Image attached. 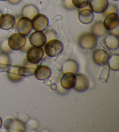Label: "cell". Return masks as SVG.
<instances>
[{"label":"cell","mask_w":119,"mask_h":132,"mask_svg":"<svg viewBox=\"0 0 119 132\" xmlns=\"http://www.w3.org/2000/svg\"><path fill=\"white\" fill-rule=\"evenodd\" d=\"M0 1H8V0H0Z\"/></svg>","instance_id":"cell-35"},{"label":"cell","mask_w":119,"mask_h":132,"mask_svg":"<svg viewBox=\"0 0 119 132\" xmlns=\"http://www.w3.org/2000/svg\"><path fill=\"white\" fill-rule=\"evenodd\" d=\"M63 4L64 7L69 10H72L75 8L74 6L72 4V0H63Z\"/></svg>","instance_id":"cell-29"},{"label":"cell","mask_w":119,"mask_h":132,"mask_svg":"<svg viewBox=\"0 0 119 132\" xmlns=\"http://www.w3.org/2000/svg\"><path fill=\"white\" fill-rule=\"evenodd\" d=\"M110 13H118V8H117V6L116 5H113V4H110V5L109 4V5L107 6L106 11L104 12V15L105 16L106 15Z\"/></svg>","instance_id":"cell-26"},{"label":"cell","mask_w":119,"mask_h":132,"mask_svg":"<svg viewBox=\"0 0 119 132\" xmlns=\"http://www.w3.org/2000/svg\"><path fill=\"white\" fill-rule=\"evenodd\" d=\"M113 1H118V0H113Z\"/></svg>","instance_id":"cell-36"},{"label":"cell","mask_w":119,"mask_h":132,"mask_svg":"<svg viewBox=\"0 0 119 132\" xmlns=\"http://www.w3.org/2000/svg\"><path fill=\"white\" fill-rule=\"evenodd\" d=\"M1 48L2 51L4 52V53H5V52H8V51H10V48L9 47L8 44V42L6 41H5L1 45Z\"/></svg>","instance_id":"cell-30"},{"label":"cell","mask_w":119,"mask_h":132,"mask_svg":"<svg viewBox=\"0 0 119 132\" xmlns=\"http://www.w3.org/2000/svg\"><path fill=\"white\" fill-rule=\"evenodd\" d=\"M108 67L110 69L117 71L119 70V56L118 54H113L109 57Z\"/></svg>","instance_id":"cell-23"},{"label":"cell","mask_w":119,"mask_h":132,"mask_svg":"<svg viewBox=\"0 0 119 132\" xmlns=\"http://www.w3.org/2000/svg\"><path fill=\"white\" fill-rule=\"evenodd\" d=\"M2 125H3V120H2V119L0 118V128H1L2 126Z\"/></svg>","instance_id":"cell-33"},{"label":"cell","mask_w":119,"mask_h":132,"mask_svg":"<svg viewBox=\"0 0 119 132\" xmlns=\"http://www.w3.org/2000/svg\"><path fill=\"white\" fill-rule=\"evenodd\" d=\"M91 33L97 37L104 36L107 33V30L104 26L103 22L98 21L95 22L91 27Z\"/></svg>","instance_id":"cell-18"},{"label":"cell","mask_w":119,"mask_h":132,"mask_svg":"<svg viewBox=\"0 0 119 132\" xmlns=\"http://www.w3.org/2000/svg\"><path fill=\"white\" fill-rule=\"evenodd\" d=\"M18 33L22 36H28L32 30L31 20L26 17L20 18L16 23Z\"/></svg>","instance_id":"cell-7"},{"label":"cell","mask_w":119,"mask_h":132,"mask_svg":"<svg viewBox=\"0 0 119 132\" xmlns=\"http://www.w3.org/2000/svg\"><path fill=\"white\" fill-rule=\"evenodd\" d=\"M45 45V54L50 57H54L59 55L63 50V43L57 39L49 40Z\"/></svg>","instance_id":"cell-2"},{"label":"cell","mask_w":119,"mask_h":132,"mask_svg":"<svg viewBox=\"0 0 119 132\" xmlns=\"http://www.w3.org/2000/svg\"><path fill=\"white\" fill-rule=\"evenodd\" d=\"M0 63L5 65H10L11 60L7 54L5 53L0 54Z\"/></svg>","instance_id":"cell-27"},{"label":"cell","mask_w":119,"mask_h":132,"mask_svg":"<svg viewBox=\"0 0 119 132\" xmlns=\"http://www.w3.org/2000/svg\"><path fill=\"white\" fill-rule=\"evenodd\" d=\"M105 46L110 50H116L119 47V40L118 36L109 33L105 36L104 39Z\"/></svg>","instance_id":"cell-16"},{"label":"cell","mask_w":119,"mask_h":132,"mask_svg":"<svg viewBox=\"0 0 119 132\" xmlns=\"http://www.w3.org/2000/svg\"><path fill=\"white\" fill-rule=\"evenodd\" d=\"M75 81V75L72 72H65L62 76L60 84L62 87L65 90L73 88Z\"/></svg>","instance_id":"cell-12"},{"label":"cell","mask_w":119,"mask_h":132,"mask_svg":"<svg viewBox=\"0 0 119 132\" xmlns=\"http://www.w3.org/2000/svg\"><path fill=\"white\" fill-rule=\"evenodd\" d=\"M10 65H5L0 63V72H6Z\"/></svg>","instance_id":"cell-31"},{"label":"cell","mask_w":119,"mask_h":132,"mask_svg":"<svg viewBox=\"0 0 119 132\" xmlns=\"http://www.w3.org/2000/svg\"><path fill=\"white\" fill-rule=\"evenodd\" d=\"M78 19L81 23L84 24H90L94 19L93 12L90 9H83L79 11Z\"/></svg>","instance_id":"cell-17"},{"label":"cell","mask_w":119,"mask_h":132,"mask_svg":"<svg viewBox=\"0 0 119 132\" xmlns=\"http://www.w3.org/2000/svg\"><path fill=\"white\" fill-rule=\"evenodd\" d=\"M29 42L30 44L34 47H41L46 44L47 39L44 33L36 31L30 36Z\"/></svg>","instance_id":"cell-11"},{"label":"cell","mask_w":119,"mask_h":132,"mask_svg":"<svg viewBox=\"0 0 119 132\" xmlns=\"http://www.w3.org/2000/svg\"><path fill=\"white\" fill-rule=\"evenodd\" d=\"M62 70L63 73L72 72L75 75L79 71V65L75 61L69 60L63 63Z\"/></svg>","instance_id":"cell-20"},{"label":"cell","mask_w":119,"mask_h":132,"mask_svg":"<svg viewBox=\"0 0 119 132\" xmlns=\"http://www.w3.org/2000/svg\"><path fill=\"white\" fill-rule=\"evenodd\" d=\"M4 126L6 130L11 132H24L26 130L24 123L19 119H6L4 123Z\"/></svg>","instance_id":"cell-5"},{"label":"cell","mask_w":119,"mask_h":132,"mask_svg":"<svg viewBox=\"0 0 119 132\" xmlns=\"http://www.w3.org/2000/svg\"><path fill=\"white\" fill-rule=\"evenodd\" d=\"M2 15V13H1V11H0V16H1Z\"/></svg>","instance_id":"cell-34"},{"label":"cell","mask_w":119,"mask_h":132,"mask_svg":"<svg viewBox=\"0 0 119 132\" xmlns=\"http://www.w3.org/2000/svg\"><path fill=\"white\" fill-rule=\"evenodd\" d=\"M98 39L91 32L84 33L79 38V44L81 48L87 50L94 49L97 47Z\"/></svg>","instance_id":"cell-1"},{"label":"cell","mask_w":119,"mask_h":132,"mask_svg":"<svg viewBox=\"0 0 119 132\" xmlns=\"http://www.w3.org/2000/svg\"><path fill=\"white\" fill-rule=\"evenodd\" d=\"M88 4L91 10L97 13H104L109 5L107 0H90Z\"/></svg>","instance_id":"cell-13"},{"label":"cell","mask_w":119,"mask_h":132,"mask_svg":"<svg viewBox=\"0 0 119 132\" xmlns=\"http://www.w3.org/2000/svg\"><path fill=\"white\" fill-rule=\"evenodd\" d=\"M15 23V18L9 13L2 14L0 16V29L3 30H10Z\"/></svg>","instance_id":"cell-14"},{"label":"cell","mask_w":119,"mask_h":132,"mask_svg":"<svg viewBox=\"0 0 119 132\" xmlns=\"http://www.w3.org/2000/svg\"><path fill=\"white\" fill-rule=\"evenodd\" d=\"M22 0H8V1L12 5H16L21 2Z\"/></svg>","instance_id":"cell-32"},{"label":"cell","mask_w":119,"mask_h":132,"mask_svg":"<svg viewBox=\"0 0 119 132\" xmlns=\"http://www.w3.org/2000/svg\"><path fill=\"white\" fill-rule=\"evenodd\" d=\"M39 13L38 8L34 5H27L23 8L22 15L23 17H26L32 20V19Z\"/></svg>","instance_id":"cell-19"},{"label":"cell","mask_w":119,"mask_h":132,"mask_svg":"<svg viewBox=\"0 0 119 132\" xmlns=\"http://www.w3.org/2000/svg\"><path fill=\"white\" fill-rule=\"evenodd\" d=\"M26 43V38L19 33H15L10 36L8 44L10 48L14 51H18L23 48Z\"/></svg>","instance_id":"cell-3"},{"label":"cell","mask_w":119,"mask_h":132,"mask_svg":"<svg viewBox=\"0 0 119 132\" xmlns=\"http://www.w3.org/2000/svg\"><path fill=\"white\" fill-rule=\"evenodd\" d=\"M90 87V81L85 75L79 73L75 75V81L73 88L78 92H84Z\"/></svg>","instance_id":"cell-8"},{"label":"cell","mask_w":119,"mask_h":132,"mask_svg":"<svg viewBox=\"0 0 119 132\" xmlns=\"http://www.w3.org/2000/svg\"><path fill=\"white\" fill-rule=\"evenodd\" d=\"M104 26L107 30L111 31L117 28L119 24L118 13H110L105 16L103 22Z\"/></svg>","instance_id":"cell-9"},{"label":"cell","mask_w":119,"mask_h":132,"mask_svg":"<svg viewBox=\"0 0 119 132\" xmlns=\"http://www.w3.org/2000/svg\"><path fill=\"white\" fill-rule=\"evenodd\" d=\"M32 29L35 31H43L48 25V19L45 15L38 13L31 20Z\"/></svg>","instance_id":"cell-6"},{"label":"cell","mask_w":119,"mask_h":132,"mask_svg":"<svg viewBox=\"0 0 119 132\" xmlns=\"http://www.w3.org/2000/svg\"><path fill=\"white\" fill-rule=\"evenodd\" d=\"M109 75V68L107 66H105V67L103 68L100 72L99 79L102 83H106L107 79H108Z\"/></svg>","instance_id":"cell-24"},{"label":"cell","mask_w":119,"mask_h":132,"mask_svg":"<svg viewBox=\"0 0 119 132\" xmlns=\"http://www.w3.org/2000/svg\"><path fill=\"white\" fill-rule=\"evenodd\" d=\"M34 75L38 80H44L51 76V70L47 66L38 65L34 70Z\"/></svg>","instance_id":"cell-15"},{"label":"cell","mask_w":119,"mask_h":132,"mask_svg":"<svg viewBox=\"0 0 119 132\" xmlns=\"http://www.w3.org/2000/svg\"><path fill=\"white\" fill-rule=\"evenodd\" d=\"M109 57L110 55L108 52L102 49L95 50L92 54L94 62L99 66L106 65L108 62Z\"/></svg>","instance_id":"cell-10"},{"label":"cell","mask_w":119,"mask_h":132,"mask_svg":"<svg viewBox=\"0 0 119 132\" xmlns=\"http://www.w3.org/2000/svg\"><path fill=\"white\" fill-rule=\"evenodd\" d=\"M18 68L19 67L10 65L6 71L9 79L12 82H18L23 79V77L20 76L18 73Z\"/></svg>","instance_id":"cell-21"},{"label":"cell","mask_w":119,"mask_h":132,"mask_svg":"<svg viewBox=\"0 0 119 132\" xmlns=\"http://www.w3.org/2000/svg\"><path fill=\"white\" fill-rule=\"evenodd\" d=\"M45 37H46L47 42H48V41L52 40V39H56V33L54 32V31L52 30H48L47 31L45 34Z\"/></svg>","instance_id":"cell-28"},{"label":"cell","mask_w":119,"mask_h":132,"mask_svg":"<svg viewBox=\"0 0 119 132\" xmlns=\"http://www.w3.org/2000/svg\"><path fill=\"white\" fill-rule=\"evenodd\" d=\"M72 2L75 8L81 9L88 5L89 0H72Z\"/></svg>","instance_id":"cell-25"},{"label":"cell","mask_w":119,"mask_h":132,"mask_svg":"<svg viewBox=\"0 0 119 132\" xmlns=\"http://www.w3.org/2000/svg\"><path fill=\"white\" fill-rule=\"evenodd\" d=\"M37 67L33 66H24V67H19L18 68V73L22 77H27L32 76L34 75V70Z\"/></svg>","instance_id":"cell-22"},{"label":"cell","mask_w":119,"mask_h":132,"mask_svg":"<svg viewBox=\"0 0 119 132\" xmlns=\"http://www.w3.org/2000/svg\"><path fill=\"white\" fill-rule=\"evenodd\" d=\"M44 54V50L41 47H30L27 52V60L31 64H37L42 60Z\"/></svg>","instance_id":"cell-4"}]
</instances>
